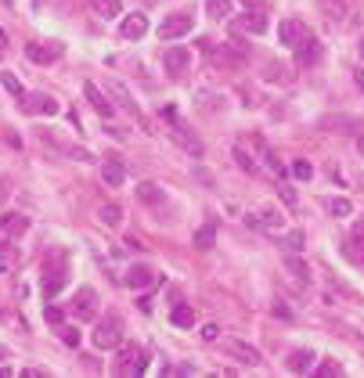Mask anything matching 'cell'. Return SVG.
Segmentation results:
<instances>
[{"label": "cell", "instance_id": "cell-3", "mask_svg": "<svg viewBox=\"0 0 364 378\" xmlns=\"http://www.w3.org/2000/svg\"><path fill=\"white\" fill-rule=\"evenodd\" d=\"M195 29V14L192 11H173V14H166L163 19V25H159V40H181V36H188Z\"/></svg>", "mask_w": 364, "mask_h": 378}, {"label": "cell", "instance_id": "cell-33", "mask_svg": "<svg viewBox=\"0 0 364 378\" xmlns=\"http://www.w3.org/2000/svg\"><path fill=\"white\" fill-rule=\"evenodd\" d=\"M281 245L289 249V252H299V249H303V234H299V231H292V234H285V238H281Z\"/></svg>", "mask_w": 364, "mask_h": 378}, {"label": "cell", "instance_id": "cell-23", "mask_svg": "<svg viewBox=\"0 0 364 378\" xmlns=\"http://www.w3.org/2000/svg\"><path fill=\"white\" fill-rule=\"evenodd\" d=\"M249 148H256V151H260V159H263V166H267V169H271V173H281V162L274 159V151H271V148H267V145H263V140H260V137H249Z\"/></svg>", "mask_w": 364, "mask_h": 378}, {"label": "cell", "instance_id": "cell-9", "mask_svg": "<svg viewBox=\"0 0 364 378\" xmlns=\"http://www.w3.org/2000/svg\"><path fill=\"white\" fill-rule=\"evenodd\" d=\"M220 346H224V353H231L239 364H249V368H256L260 364V350L256 346H249V342H242V339H220Z\"/></svg>", "mask_w": 364, "mask_h": 378}, {"label": "cell", "instance_id": "cell-25", "mask_svg": "<svg viewBox=\"0 0 364 378\" xmlns=\"http://www.w3.org/2000/svg\"><path fill=\"white\" fill-rule=\"evenodd\" d=\"M234 162H239V169H245V173H249V177H256V173L263 169V166H260L256 159H252V151H245L242 145H239V148H234Z\"/></svg>", "mask_w": 364, "mask_h": 378}, {"label": "cell", "instance_id": "cell-42", "mask_svg": "<svg viewBox=\"0 0 364 378\" xmlns=\"http://www.w3.org/2000/svg\"><path fill=\"white\" fill-rule=\"evenodd\" d=\"M274 313H278V317H292V310H289V306H285V303H281V299H278V303H274Z\"/></svg>", "mask_w": 364, "mask_h": 378}, {"label": "cell", "instance_id": "cell-8", "mask_svg": "<svg viewBox=\"0 0 364 378\" xmlns=\"http://www.w3.org/2000/svg\"><path fill=\"white\" fill-rule=\"evenodd\" d=\"M72 317H76V321H94V317H98V292H94L90 285L76 288V299H72Z\"/></svg>", "mask_w": 364, "mask_h": 378}, {"label": "cell", "instance_id": "cell-5", "mask_svg": "<svg viewBox=\"0 0 364 378\" xmlns=\"http://www.w3.org/2000/svg\"><path fill=\"white\" fill-rule=\"evenodd\" d=\"M119 342H123V321L116 313H108V317L98 321V328H94V346H98V350H116Z\"/></svg>", "mask_w": 364, "mask_h": 378}, {"label": "cell", "instance_id": "cell-13", "mask_svg": "<svg viewBox=\"0 0 364 378\" xmlns=\"http://www.w3.org/2000/svg\"><path fill=\"white\" fill-rule=\"evenodd\" d=\"M26 58L29 61H37V65H51V61H58L61 58V47L58 43H26Z\"/></svg>", "mask_w": 364, "mask_h": 378}, {"label": "cell", "instance_id": "cell-37", "mask_svg": "<svg viewBox=\"0 0 364 378\" xmlns=\"http://www.w3.org/2000/svg\"><path fill=\"white\" fill-rule=\"evenodd\" d=\"M267 80H289V69H285V65H271V69H267Z\"/></svg>", "mask_w": 364, "mask_h": 378}, {"label": "cell", "instance_id": "cell-10", "mask_svg": "<svg viewBox=\"0 0 364 378\" xmlns=\"http://www.w3.org/2000/svg\"><path fill=\"white\" fill-rule=\"evenodd\" d=\"M22 108H26L29 116H58L61 112V105L51 98V94H26Z\"/></svg>", "mask_w": 364, "mask_h": 378}, {"label": "cell", "instance_id": "cell-17", "mask_svg": "<svg viewBox=\"0 0 364 378\" xmlns=\"http://www.w3.org/2000/svg\"><path fill=\"white\" fill-rule=\"evenodd\" d=\"M119 33H123V40H141L148 33V19H145V14H137V11L126 14L123 25H119Z\"/></svg>", "mask_w": 364, "mask_h": 378}, {"label": "cell", "instance_id": "cell-2", "mask_svg": "<svg viewBox=\"0 0 364 378\" xmlns=\"http://www.w3.org/2000/svg\"><path fill=\"white\" fill-rule=\"evenodd\" d=\"M145 368H148V360H145V350H141V346H123L119 357H116V364H112V371H116L119 378L145 375Z\"/></svg>", "mask_w": 364, "mask_h": 378}, {"label": "cell", "instance_id": "cell-28", "mask_svg": "<svg viewBox=\"0 0 364 378\" xmlns=\"http://www.w3.org/2000/svg\"><path fill=\"white\" fill-rule=\"evenodd\" d=\"M170 321L177 324V328H192V324H195V310L188 306V303H181V306H173V313H170Z\"/></svg>", "mask_w": 364, "mask_h": 378}, {"label": "cell", "instance_id": "cell-24", "mask_svg": "<svg viewBox=\"0 0 364 378\" xmlns=\"http://www.w3.org/2000/svg\"><path fill=\"white\" fill-rule=\"evenodd\" d=\"M90 11L101 14V19H116L123 11V0H90Z\"/></svg>", "mask_w": 364, "mask_h": 378}, {"label": "cell", "instance_id": "cell-29", "mask_svg": "<svg viewBox=\"0 0 364 378\" xmlns=\"http://www.w3.org/2000/svg\"><path fill=\"white\" fill-rule=\"evenodd\" d=\"M0 83H4V87H8V94H11V98H14V101H26V87H22L19 80H14V76H11V72H0Z\"/></svg>", "mask_w": 364, "mask_h": 378}, {"label": "cell", "instance_id": "cell-11", "mask_svg": "<svg viewBox=\"0 0 364 378\" xmlns=\"http://www.w3.org/2000/svg\"><path fill=\"white\" fill-rule=\"evenodd\" d=\"M245 224H249V227H263V231H281L285 216H281L274 206H263V209H256V213H249Z\"/></svg>", "mask_w": 364, "mask_h": 378}, {"label": "cell", "instance_id": "cell-43", "mask_svg": "<svg viewBox=\"0 0 364 378\" xmlns=\"http://www.w3.org/2000/svg\"><path fill=\"white\" fill-rule=\"evenodd\" d=\"M4 51H8V33L0 29V58H4Z\"/></svg>", "mask_w": 364, "mask_h": 378}, {"label": "cell", "instance_id": "cell-12", "mask_svg": "<svg viewBox=\"0 0 364 378\" xmlns=\"http://www.w3.org/2000/svg\"><path fill=\"white\" fill-rule=\"evenodd\" d=\"M188 65H192V51H188V47H166L163 51V69L170 76H181Z\"/></svg>", "mask_w": 364, "mask_h": 378}, {"label": "cell", "instance_id": "cell-36", "mask_svg": "<svg viewBox=\"0 0 364 378\" xmlns=\"http://www.w3.org/2000/svg\"><path fill=\"white\" fill-rule=\"evenodd\" d=\"M61 342H65V346H80V332H76V328H61Z\"/></svg>", "mask_w": 364, "mask_h": 378}, {"label": "cell", "instance_id": "cell-30", "mask_svg": "<svg viewBox=\"0 0 364 378\" xmlns=\"http://www.w3.org/2000/svg\"><path fill=\"white\" fill-rule=\"evenodd\" d=\"M205 11H210L213 19H228V14H231V0H205Z\"/></svg>", "mask_w": 364, "mask_h": 378}, {"label": "cell", "instance_id": "cell-44", "mask_svg": "<svg viewBox=\"0 0 364 378\" xmlns=\"http://www.w3.org/2000/svg\"><path fill=\"white\" fill-rule=\"evenodd\" d=\"M242 4H245V8H263L267 0H242Z\"/></svg>", "mask_w": 364, "mask_h": 378}, {"label": "cell", "instance_id": "cell-46", "mask_svg": "<svg viewBox=\"0 0 364 378\" xmlns=\"http://www.w3.org/2000/svg\"><path fill=\"white\" fill-rule=\"evenodd\" d=\"M357 148H361V155H364V137H357Z\"/></svg>", "mask_w": 364, "mask_h": 378}, {"label": "cell", "instance_id": "cell-41", "mask_svg": "<svg viewBox=\"0 0 364 378\" xmlns=\"http://www.w3.org/2000/svg\"><path fill=\"white\" fill-rule=\"evenodd\" d=\"M318 375H321V378H332V375H343V368H339V364H321Z\"/></svg>", "mask_w": 364, "mask_h": 378}, {"label": "cell", "instance_id": "cell-7", "mask_svg": "<svg viewBox=\"0 0 364 378\" xmlns=\"http://www.w3.org/2000/svg\"><path fill=\"white\" fill-rule=\"evenodd\" d=\"M239 47H242V43H220V47L213 43V47H210L213 65H216V69H242V65H245V54L239 51Z\"/></svg>", "mask_w": 364, "mask_h": 378}, {"label": "cell", "instance_id": "cell-16", "mask_svg": "<svg viewBox=\"0 0 364 378\" xmlns=\"http://www.w3.org/2000/svg\"><path fill=\"white\" fill-rule=\"evenodd\" d=\"M303 36H307V25L299 22V19H285V22H278V40H281V43L296 47Z\"/></svg>", "mask_w": 364, "mask_h": 378}, {"label": "cell", "instance_id": "cell-35", "mask_svg": "<svg viewBox=\"0 0 364 378\" xmlns=\"http://www.w3.org/2000/svg\"><path fill=\"white\" fill-rule=\"evenodd\" d=\"M292 173H296L299 180H310V177H314V166H310V162H303V159H299V162L292 166Z\"/></svg>", "mask_w": 364, "mask_h": 378}, {"label": "cell", "instance_id": "cell-34", "mask_svg": "<svg viewBox=\"0 0 364 378\" xmlns=\"http://www.w3.org/2000/svg\"><path fill=\"white\" fill-rule=\"evenodd\" d=\"M354 245H361V252H357V263H364V220L354 227V238H350Z\"/></svg>", "mask_w": 364, "mask_h": 378}, {"label": "cell", "instance_id": "cell-14", "mask_svg": "<svg viewBox=\"0 0 364 378\" xmlns=\"http://www.w3.org/2000/svg\"><path fill=\"white\" fill-rule=\"evenodd\" d=\"M101 180H105V187H123L126 169H123V162L116 159V155H105V162H101Z\"/></svg>", "mask_w": 364, "mask_h": 378}, {"label": "cell", "instance_id": "cell-19", "mask_svg": "<svg viewBox=\"0 0 364 378\" xmlns=\"http://www.w3.org/2000/svg\"><path fill=\"white\" fill-rule=\"evenodd\" d=\"M83 98L90 101L94 112H101V116H112V101H108V94H101L94 83H83Z\"/></svg>", "mask_w": 364, "mask_h": 378}, {"label": "cell", "instance_id": "cell-39", "mask_svg": "<svg viewBox=\"0 0 364 378\" xmlns=\"http://www.w3.org/2000/svg\"><path fill=\"white\" fill-rule=\"evenodd\" d=\"M43 317L51 321V324H61V310L58 306H43Z\"/></svg>", "mask_w": 364, "mask_h": 378}, {"label": "cell", "instance_id": "cell-47", "mask_svg": "<svg viewBox=\"0 0 364 378\" xmlns=\"http://www.w3.org/2000/svg\"><path fill=\"white\" fill-rule=\"evenodd\" d=\"M361 58H364V36H361Z\"/></svg>", "mask_w": 364, "mask_h": 378}, {"label": "cell", "instance_id": "cell-26", "mask_svg": "<svg viewBox=\"0 0 364 378\" xmlns=\"http://www.w3.org/2000/svg\"><path fill=\"white\" fill-rule=\"evenodd\" d=\"M285 271H289L296 281H303V285H310V266H307L303 260H299V256H289V260H285Z\"/></svg>", "mask_w": 364, "mask_h": 378}, {"label": "cell", "instance_id": "cell-38", "mask_svg": "<svg viewBox=\"0 0 364 378\" xmlns=\"http://www.w3.org/2000/svg\"><path fill=\"white\" fill-rule=\"evenodd\" d=\"M202 339H205V342H216V339H220V328H216V324H205V328H202Z\"/></svg>", "mask_w": 364, "mask_h": 378}, {"label": "cell", "instance_id": "cell-15", "mask_svg": "<svg viewBox=\"0 0 364 378\" xmlns=\"http://www.w3.org/2000/svg\"><path fill=\"white\" fill-rule=\"evenodd\" d=\"M239 29H245V33H252V36L267 33V14H263V8H245V14L239 19Z\"/></svg>", "mask_w": 364, "mask_h": 378}, {"label": "cell", "instance_id": "cell-21", "mask_svg": "<svg viewBox=\"0 0 364 378\" xmlns=\"http://www.w3.org/2000/svg\"><path fill=\"white\" fill-rule=\"evenodd\" d=\"M105 90H108V94H112V98H116V105L123 108V112H137V105H134V98H130V90H126L123 83L108 80V83H105Z\"/></svg>", "mask_w": 364, "mask_h": 378}, {"label": "cell", "instance_id": "cell-27", "mask_svg": "<svg viewBox=\"0 0 364 378\" xmlns=\"http://www.w3.org/2000/svg\"><path fill=\"white\" fill-rule=\"evenodd\" d=\"M98 220H101L105 227H119V224H123V209L116 206V202H108V206L98 209Z\"/></svg>", "mask_w": 364, "mask_h": 378}, {"label": "cell", "instance_id": "cell-20", "mask_svg": "<svg viewBox=\"0 0 364 378\" xmlns=\"http://www.w3.org/2000/svg\"><path fill=\"white\" fill-rule=\"evenodd\" d=\"M137 198L145 202V206H163V202H166V191H163L159 184L145 180V184H137Z\"/></svg>", "mask_w": 364, "mask_h": 378}, {"label": "cell", "instance_id": "cell-45", "mask_svg": "<svg viewBox=\"0 0 364 378\" xmlns=\"http://www.w3.org/2000/svg\"><path fill=\"white\" fill-rule=\"evenodd\" d=\"M354 80H357V87L364 90V69H357V72H354Z\"/></svg>", "mask_w": 364, "mask_h": 378}, {"label": "cell", "instance_id": "cell-22", "mask_svg": "<svg viewBox=\"0 0 364 378\" xmlns=\"http://www.w3.org/2000/svg\"><path fill=\"white\" fill-rule=\"evenodd\" d=\"M285 364H289V371L303 375V371H310V368H314V353H310V350H292Z\"/></svg>", "mask_w": 364, "mask_h": 378}, {"label": "cell", "instance_id": "cell-32", "mask_svg": "<svg viewBox=\"0 0 364 378\" xmlns=\"http://www.w3.org/2000/svg\"><path fill=\"white\" fill-rule=\"evenodd\" d=\"M354 206H350V198H332V216H350Z\"/></svg>", "mask_w": 364, "mask_h": 378}, {"label": "cell", "instance_id": "cell-31", "mask_svg": "<svg viewBox=\"0 0 364 378\" xmlns=\"http://www.w3.org/2000/svg\"><path fill=\"white\" fill-rule=\"evenodd\" d=\"M213 242H216V231H213V224H210V227H202V231L195 234V245H199V249H213Z\"/></svg>", "mask_w": 364, "mask_h": 378}, {"label": "cell", "instance_id": "cell-1", "mask_svg": "<svg viewBox=\"0 0 364 378\" xmlns=\"http://www.w3.org/2000/svg\"><path fill=\"white\" fill-rule=\"evenodd\" d=\"M65 274H69V256L65 249H51L43 260V295L54 299L61 288H65Z\"/></svg>", "mask_w": 364, "mask_h": 378}, {"label": "cell", "instance_id": "cell-4", "mask_svg": "<svg viewBox=\"0 0 364 378\" xmlns=\"http://www.w3.org/2000/svg\"><path fill=\"white\" fill-rule=\"evenodd\" d=\"M26 231H29V216L4 213V216H0V249H14Z\"/></svg>", "mask_w": 364, "mask_h": 378}, {"label": "cell", "instance_id": "cell-6", "mask_svg": "<svg viewBox=\"0 0 364 378\" xmlns=\"http://www.w3.org/2000/svg\"><path fill=\"white\" fill-rule=\"evenodd\" d=\"M321 58H325V47H321V40L318 36H303L296 43V65L299 69H314V65H321Z\"/></svg>", "mask_w": 364, "mask_h": 378}, {"label": "cell", "instance_id": "cell-18", "mask_svg": "<svg viewBox=\"0 0 364 378\" xmlns=\"http://www.w3.org/2000/svg\"><path fill=\"white\" fill-rule=\"evenodd\" d=\"M126 285L130 288H148V285H155V271L152 266H145V263H137V266H130V271H126Z\"/></svg>", "mask_w": 364, "mask_h": 378}, {"label": "cell", "instance_id": "cell-40", "mask_svg": "<svg viewBox=\"0 0 364 378\" xmlns=\"http://www.w3.org/2000/svg\"><path fill=\"white\" fill-rule=\"evenodd\" d=\"M11 271V249H0V274Z\"/></svg>", "mask_w": 364, "mask_h": 378}]
</instances>
